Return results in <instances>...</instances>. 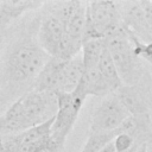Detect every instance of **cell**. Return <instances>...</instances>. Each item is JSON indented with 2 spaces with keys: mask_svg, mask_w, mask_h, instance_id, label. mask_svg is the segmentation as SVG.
<instances>
[{
  "mask_svg": "<svg viewBox=\"0 0 152 152\" xmlns=\"http://www.w3.org/2000/svg\"><path fill=\"white\" fill-rule=\"evenodd\" d=\"M65 36L66 32L63 24L57 18L43 12L36 30V39L49 57H57Z\"/></svg>",
  "mask_w": 152,
  "mask_h": 152,
  "instance_id": "52a82bcc",
  "label": "cell"
},
{
  "mask_svg": "<svg viewBox=\"0 0 152 152\" xmlns=\"http://www.w3.org/2000/svg\"><path fill=\"white\" fill-rule=\"evenodd\" d=\"M97 69L112 93H115L122 86V82L119 77V74L116 71V68L114 65V62H113L107 48H104V50L100 57Z\"/></svg>",
  "mask_w": 152,
  "mask_h": 152,
  "instance_id": "5bb4252c",
  "label": "cell"
},
{
  "mask_svg": "<svg viewBox=\"0 0 152 152\" xmlns=\"http://www.w3.org/2000/svg\"><path fill=\"white\" fill-rule=\"evenodd\" d=\"M7 28H8V26H6V25H4L2 23H0V46H1L2 42H4V37H5V34H6Z\"/></svg>",
  "mask_w": 152,
  "mask_h": 152,
  "instance_id": "d6986e66",
  "label": "cell"
},
{
  "mask_svg": "<svg viewBox=\"0 0 152 152\" xmlns=\"http://www.w3.org/2000/svg\"><path fill=\"white\" fill-rule=\"evenodd\" d=\"M40 152H62L55 144H52L50 147H48V148H45V150H43V151H40Z\"/></svg>",
  "mask_w": 152,
  "mask_h": 152,
  "instance_id": "ffe728a7",
  "label": "cell"
},
{
  "mask_svg": "<svg viewBox=\"0 0 152 152\" xmlns=\"http://www.w3.org/2000/svg\"><path fill=\"white\" fill-rule=\"evenodd\" d=\"M56 96L57 112L51 125V140L61 151H63L66 138L75 126L86 97L76 91L58 93Z\"/></svg>",
  "mask_w": 152,
  "mask_h": 152,
  "instance_id": "5b68a950",
  "label": "cell"
},
{
  "mask_svg": "<svg viewBox=\"0 0 152 152\" xmlns=\"http://www.w3.org/2000/svg\"><path fill=\"white\" fill-rule=\"evenodd\" d=\"M104 43L124 86H134L146 80L148 71L144 61L134 53L133 44L122 26L107 37Z\"/></svg>",
  "mask_w": 152,
  "mask_h": 152,
  "instance_id": "3957f363",
  "label": "cell"
},
{
  "mask_svg": "<svg viewBox=\"0 0 152 152\" xmlns=\"http://www.w3.org/2000/svg\"><path fill=\"white\" fill-rule=\"evenodd\" d=\"M99 152H116L113 140H112V141H109L108 144H106V145H104V146H103Z\"/></svg>",
  "mask_w": 152,
  "mask_h": 152,
  "instance_id": "ac0fdd59",
  "label": "cell"
},
{
  "mask_svg": "<svg viewBox=\"0 0 152 152\" xmlns=\"http://www.w3.org/2000/svg\"><path fill=\"white\" fill-rule=\"evenodd\" d=\"M49 56L43 51L36 39V34L24 32L8 48L4 61V80L11 90L31 87L40 72Z\"/></svg>",
  "mask_w": 152,
  "mask_h": 152,
  "instance_id": "6da1fadb",
  "label": "cell"
},
{
  "mask_svg": "<svg viewBox=\"0 0 152 152\" xmlns=\"http://www.w3.org/2000/svg\"><path fill=\"white\" fill-rule=\"evenodd\" d=\"M139 147L140 146H138V145H135V146H133L131 150H128V151H125V152H138V150H139Z\"/></svg>",
  "mask_w": 152,
  "mask_h": 152,
  "instance_id": "7402d4cb",
  "label": "cell"
},
{
  "mask_svg": "<svg viewBox=\"0 0 152 152\" xmlns=\"http://www.w3.org/2000/svg\"><path fill=\"white\" fill-rule=\"evenodd\" d=\"M57 96L53 93L28 90L0 115V135L24 132L53 119Z\"/></svg>",
  "mask_w": 152,
  "mask_h": 152,
  "instance_id": "7a4b0ae2",
  "label": "cell"
},
{
  "mask_svg": "<svg viewBox=\"0 0 152 152\" xmlns=\"http://www.w3.org/2000/svg\"><path fill=\"white\" fill-rule=\"evenodd\" d=\"M113 142H114V146H115V150L116 152H125V151H128L131 150L133 146H135V141L134 139L127 134V133H124V132H120L115 135V138L113 139ZM139 146V145H138Z\"/></svg>",
  "mask_w": 152,
  "mask_h": 152,
  "instance_id": "e0dca14e",
  "label": "cell"
},
{
  "mask_svg": "<svg viewBox=\"0 0 152 152\" xmlns=\"http://www.w3.org/2000/svg\"><path fill=\"white\" fill-rule=\"evenodd\" d=\"M138 152H146V144H144V145H141V146L139 147V150H138Z\"/></svg>",
  "mask_w": 152,
  "mask_h": 152,
  "instance_id": "603a6c76",
  "label": "cell"
},
{
  "mask_svg": "<svg viewBox=\"0 0 152 152\" xmlns=\"http://www.w3.org/2000/svg\"><path fill=\"white\" fill-rule=\"evenodd\" d=\"M146 152H152V140L146 144Z\"/></svg>",
  "mask_w": 152,
  "mask_h": 152,
  "instance_id": "44dd1931",
  "label": "cell"
},
{
  "mask_svg": "<svg viewBox=\"0 0 152 152\" xmlns=\"http://www.w3.org/2000/svg\"><path fill=\"white\" fill-rule=\"evenodd\" d=\"M64 61L49 57L48 62L40 70V72L37 75L31 90L36 91H45V93H53L57 94L59 91V84H61V74H62V66Z\"/></svg>",
  "mask_w": 152,
  "mask_h": 152,
  "instance_id": "30bf717a",
  "label": "cell"
},
{
  "mask_svg": "<svg viewBox=\"0 0 152 152\" xmlns=\"http://www.w3.org/2000/svg\"><path fill=\"white\" fill-rule=\"evenodd\" d=\"M115 94L129 115L150 114L152 106V87H146V80L134 86L122 84Z\"/></svg>",
  "mask_w": 152,
  "mask_h": 152,
  "instance_id": "ba28073f",
  "label": "cell"
},
{
  "mask_svg": "<svg viewBox=\"0 0 152 152\" xmlns=\"http://www.w3.org/2000/svg\"><path fill=\"white\" fill-rule=\"evenodd\" d=\"M121 27L119 1H87L83 40L106 39Z\"/></svg>",
  "mask_w": 152,
  "mask_h": 152,
  "instance_id": "277c9868",
  "label": "cell"
},
{
  "mask_svg": "<svg viewBox=\"0 0 152 152\" xmlns=\"http://www.w3.org/2000/svg\"><path fill=\"white\" fill-rule=\"evenodd\" d=\"M82 76H83V63H82L81 53L69 61H64L62 66L61 84L58 93H72L77 88Z\"/></svg>",
  "mask_w": 152,
  "mask_h": 152,
  "instance_id": "7c38bea8",
  "label": "cell"
},
{
  "mask_svg": "<svg viewBox=\"0 0 152 152\" xmlns=\"http://www.w3.org/2000/svg\"><path fill=\"white\" fill-rule=\"evenodd\" d=\"M128 116L129 113L124 107L116 94L112 93L102 97V100L95 107L90 119L89 133L116 131Z\"/></svg>",
  "mask_w": 152,
  "mask_h": 152,
  "instance_id": "8992f818",
  "label": "cell"
},
{
  "mask_svg": "<svg viewBox=\"0 0 152 152\" xmlns=\"http://www.w3.org/2000/svg\"><path fill=\"white\" fill-rule=\"evenodd\" d=\"M44 1H31V0H7L0 1V21L10 26L14 20L20 18L27 12L42 8Z\"/></svg>",
  "mask_w": 152,
  "mask_h": 152,
  "instance_id": "8fae6325",
  "label": "cell"
},
{
  "mask_svg": "<svg viewBox=\"0 0 152 152\" xmlns=\"http://www.w3.org/2000/svg\"><path fill=\"white\" fill-rule=\"evenodd\" d=\"M106 48L104 39H87L83 40L81 48V58L83 70H89L97 66L100 57Z\"/></svg>",
  "mask_w": 152,
  "mask_h": 152,
  "instance_id": "9a60e30c",
  "label": "cell"
},
{
  "mask_svg": "<svg viewBox=\"0 0 152 152\" xmlns=\"http://www.w3.org/2000/svg\"><path fill=\"white\" fill-rule=\"evenodd\" d=\"M49 120L42 125L28 128L24 132L17 133L19 142V152H40L50 147L53 142L51 140V125Z\"/></svg>",
  "mask_w": 152,
  "mask_h": 152,
  "instance_id": "9c48e42d",
  "label": "cell"
},
{
  "mask_svg": "<svg viewBox=\"0 0 152 152\" xmlns=\"http://www.w3.org/2000/svg\"><path fill=\"white\" fill-rule=\"evenodd\" d=\"M119 133V128L113 132L104 133H89L88 138L80 152H99L106 144L112 141Z\"/></svg>",
  "mask_w": 152,
  "mask_h": 152,
  "instance_id": "2e32d148",
  "label": "cell"
},
{
  "mask_svg": "<svg viewBox=\"0 0 152 152\" xmlns=\"http://www.w3.org/2000/svg\"><path fill=\"white\" fill-rule=\"evenodd\" d=\"M86 4L87 1H80L74 13L63 25L66 34L72 40L80 44L83 43V37L86 31Z\"/></svg>",
  "mask_w": 152,
  "mask_h": 152,
  "instance_id": "4fadbf2b",
  "label": "cell"
}]
</instances>
